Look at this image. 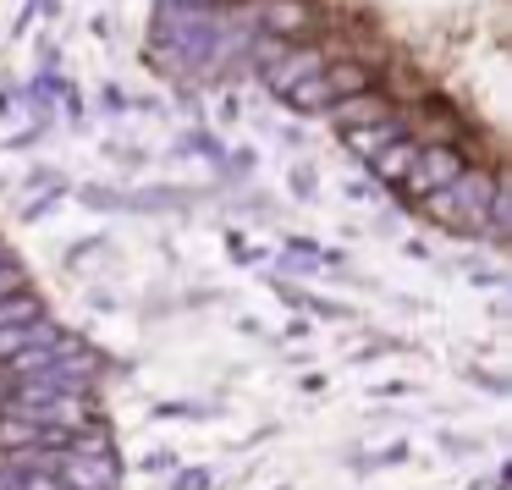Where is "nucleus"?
I'll return each mask as SVG.
<instances>
[{"label":"nucleus","mask_w":512,"mask_h":490,"mask_svg":"<svg viewBox=\"0 0 512 490\" xmlns=\"http://www.w3.org/2000/svg\"><path fill=\"white\" fill-rule=\"evenodd\" d=\"M369 166H375L386 182H408L413 166H419V144H413V138H391L380 155H369Z\"/></svg>","instance_id":"f257e3e1"},{"label":"nucleus","mask_w":512,"mask_h":490,"mask_svg":"<svg viewBox=\"0 0 512 490\" xmlns=\"http://www.w3.org/2000/svg\"><path fill=\"white\" fill-rule=\"evenodd\" d=\"M336 122H342V133H353V127H375V122H386V111H380V100L358 94V100L336 105Z\"/></svg>","instance_id":"f03ea898"},{"label":"nucleus","mask_w":512,"mask_h":490,"mask_svg":"<svg viewBox=\"0 0 512 490\" xmlns=\"http://www.w3.org/2000/svg\"><path fill=\"white\" fill-rule=\"evenodd\" d=\"M270 28H292V34H303V28H309V12H303V6H276V12H270Z\"/></svg>","instance_id":"7ed1b4c3"},{"label":"nucleus","mask_w":512,"mask_h":490,"mask_svg":"<svg viewBox=\"0 0 512 490\" xmlns=\"http://www.w3.org/2000/svg\"><path fill=\"white\" fill-rule=\"evenodd\" d=\"M34 314H39V303L34 298H12V303H0V325H6V320H34Z\"/></svg>","instance_id":"20e7f679"},{"label":"nucleus","mask_w":512,"mask_h":490,"mask_svg":"<svg viewBox=\"0 0 512 490\" xmlns=\"http://www.w3.org/2000/svg\"><path fill=\"white\" fill-rule=\"evenodd\" d=\"M28 336H34V325H0V358L17 353V347H23Z\"/></svg>","instance_id":"39448f33"}]
</instances>
